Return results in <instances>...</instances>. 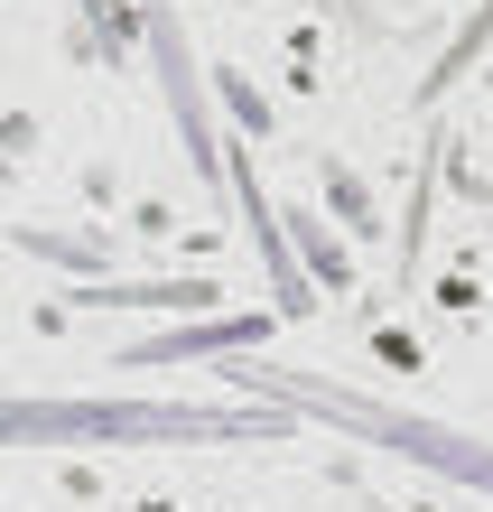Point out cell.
Wrapping results in <instances>:
<instances>
[{
  "label": "cell",
  "mask_w": 493,
  "mask_h": 512,
  "mask_svg": "<svg viewBox=\"0 0 493 512\" xmlns=\"http://www.w3.org/2000/svg\"><path fill=\"white\" fill-rule=\"evenodd\" d=\"M289 224H298V243H307V261H317V280H326V289H345V280H354V261L335 252V243H326V224H307V215H289Z\"/></svg>",
  "instance_id": "cell-8"
},
{
  "label": "cell",
  "mask_w": 493,
  "mask_h": 512,
  "mask_svg": "<svg viewBox=\"0 0 493 512\" xmlns=\"http://www.w3.org/2000/svg\"><path fill=\"white\" fill-rule=\"evenodd\" d=\"M233 391L289 401L298 419H326V429H345V438H373V447H391V457H410V466H428V475H456V485L493 494V438H466V429H447V419L363 401V391H345V382H317V373H289V364H252V354L233 364Z\"/></svg>",
  "instance_id": "cell-2"
},
{
  "label": "cell",
  "mask_w": 493,
  "mask_h": 512,
  "mask_svg": "<svg viewBox=\"0 0 493 512\" xmlns=\"http://www.w3.org/2000/svg\"><path fill=\"white\" fill-rule=\"evenodd\" d=\"M484 38H493V0H484V10H475V28H466V38H456V47L438 56V75H428V84H419V94H428V103H438V94H447V84H456V75H466V66H475V47H484Z\"/></svg>",
  "instance_id": "cell-7"
},
{
  "label": "cell",
  "mask_w": 493,
  "mask_h": 512,
  "mask_svg": "<svg viewBox=\"0 0 493 512\" xmlns=\"http://www.w3.org/2000/svg\"><path fill=\"white\" fill-rule=\"evenodd\" d=\"M214 280H94V289H75V308H214Z\"/></svg>",
  "instance_id": "cell-6"
},
{
  "label": "cell",
  "mask_w": 493,
  "mask_h": 512,
  "mask_svg": "<svg viewBox=\"0 0 493 512\" xmlns=\"http://www.w3.org/2000/svg\"><path fill=\"white\" fill-rule=\"evenodd\" d=\"M140 10H149V56H159V84H168V112H177V140H187L196 177H233L224 140H214V122H205V84H196V56H187L177 10H168V0H140Z\"/></svg>",
  "instance_id": "cell-3"
},
{
  "label": "cell",
  "mask_w": 493,
  "mask_h": 512,
  "mask_svg": "<svg viewBox=\"0 0 493 512\" xmlns=\"http://www.w3.org/2000/svg\"><path fill=\"white\" fill-rule=\"evenodd\" d=\"M289 401H10L19 447H270L289 438Z\"/></svg>",
  "instance_id": "cell-1"
},
{
  "label": "cell",
  "mask_w": 493,
  "mask_h": 512,
  "mask_svg": "<svg viewBox=\"0 0 493 512\" xmlns=\"http://www.w3.org/2000/svg\"><path fill=\"white\" fill-rule=\"evenodd\" d=\"M233 196H242V215H252V243H261V261H270V298H280V317H307V280H298V261H289V233H280V215H270L261 177H252V149L233 159Z\"/></svg>",
  "instance_id": "cell-4"
},
{
  "label": "cell",
  "mask_w": 493,
  "mask_h": 512,
  "mask_svg": "<svg viewBox=\"0 0 493 512\" xmlns=\"http://www.w3.org/2000/svg\"><path fill=\"white\" fill-rule=\"evenodd\" d=\"M326 187H335V205H345V215H354V233H373V205H363V187H354L345 168H326Z\"/></svg>",
  "instance_id": "cell-9"
},
{
  "label": "cell",
  "mask_w": 493,
  "mask_h": 512,
  "mask_svg": "<svg viewBox=\"0 0 493 512\" xmlns=\"http://www.w3.org/2000/svg\"><path fill=\"white\" fill-rule=\"evenodd\" d=\"M261 326L270 317H205V326H168V336H149V345H131V364H177V354H252L261 345Z\"/></svg>",
  "instance_id": "cell-5"
}]
</instances>
